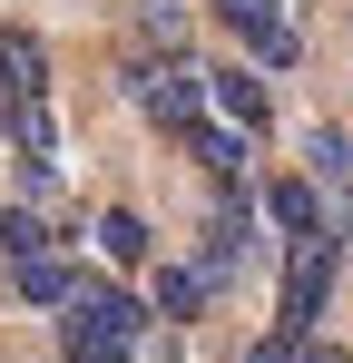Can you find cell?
Wrapping results in <instances>:
<instances>
[{
    "mask_svg": "<svg viewBox=\"0 0 353 363\" xmlns=\"http://www.w3.org/2000/svg\"><path fill=\"white\" fill-rule=\"evenodd\" d=\"M0 138L20 157V186L50 196L59 186V138H50V40L40 30H0Z\"/></svg>",
    "mask_w": 353,
    "mask_h": 363,
    "instance_id": "cell-1",
    "label": "cell"
},
{
    "mask_svg": "<svg viewBox=\"0 0 353 363\" xmlns=\"http://www.w3.org/2000/svg\"><path fill=\"white\" fill-rule=\"evenodd\" d=\"M138 334H147V304L118 295V285H79L59 304V354L69 363H138Z\"/></svg>",
    "mask_w": 353,
    "mask_h": 363,
    "instance_id": "cell-2",
    "label": "cell"
},
{
    "mask_svg": "<svg viewBox=\"0 0 353 363\" xmlns=\"http://www.w3.org/2000/svg\"><path fill=\"white\" fill-rule=\"evenodd\" d=\"M128 99L167 128V138H186V128L206 118V69H196V60H138V69H128Z\"/></svg>",
    "mask_w": 353,
    "mask_h": 363,
    "instance_id": "cell-3",
    "label": "cell"
},
{
    "mask_svg": "<svg viewBox=\"0 0 353 363\" xmlns=\"http://www.w3.org/2000/svg\"><path fill=\"white\" fill-rule=\"evenodd\" d=\"M334 265H344V245H334V236L285 245V285H275V324H285V334H314V314L334 304Z\"/></svg>",
    "mask_w": 353,
    "mask_h": 363,
    "instance_id": "cell-4",
    "label": "cell"
},
{
    "mask_svg": "<svg viewBox=\"0 0 353 363\" xmlns=\"http://www.w3.org/2000/svg\"><path fill=\"white\" fill-rule=\"evenodd\" d=\"M216 20H226L265 69H294V50H304V40H294V20L275 10V0H216Z\"/></svg>",
    "mask_w": 353,
    "mask_h": 363,
    "instance_id": "cell-5",
    "label": "cell"
},
{
    "mask_svg": "<svg viewBox=\"0 0 353 363\" xmlns=\"http://www.w3.org/2000/svg\"><path fill=\"white\" fill-rule=\"evenodd\" d=\"M245 245H255V206H245V186H226V196H216V216H206V255H196V265L226 285L235 265H245Z\"/></svg>",
    "mask_w": 353,
    "mask_h": 363,
    "instance_id": "cell-6",
    "label": "cell"
},
{
    "mask_svg": "<svg viewBox=\"0 0 353 363\" xmlns=\"http://www.w3.org/2000/svg\"><path fill=\"white\" fill-rule=\"evenodd\" d=\"M206 99H216V118L245 128V138H265V118H275V99H265L255 69H206Z\"/></svg>",
    "mask_w": 353,
    "mask_h": 363,
    "instance_id": "cell-7",
    "label": "cell"
},
{
    "mask_svg": "<svg viewBox=\"0 0 353 363\" xmlns=\"http://www.w3.org/2000/svg\"><path fill=\"white\" fill-rule=\"evenodd\" d=\"M176 147H186V157H196V167H206L216 186H245V128H226V118H196L186 138H176Z\"/></svg>",
    "mask_w": 353,
    "mask_h": 363,
    "instance_id": "cell-8",
    "label": "cell"
},
{
    "mask_svg": "<svg viewBox=\"0 0 353 363\" xmlns=\"http://www.w3.org/2000/svg\"><path fill=\"white\" fill-rule=\"evenodd\" d=\"M265 216L285 226V245H304V236H334V216L314 206V186H304V177H275V186H265ZM334 245H344V236H334Z\"/></svg>",
    "mask_w": 353,
    "mask_h": 363,
    "instance_id": "cell-9",
    "label": "cell"
},
{
    "mask_svg": "<svg viewBox=\"0 0 353 363\" xmlns=\"http://www.w3.org/2000/svg\"><path fill=\"white\" fill-rule=\"evenodd\" d=\"M206 295H216V275H206V265H157V314H167V324H196Z\"/></svg>",
    "mask_w": 353,
    "mask_h": 363,
    "instance_id": "cell-10",
    "label": "cell"
},
{
    "mask_svg": "<svg viewBox=\"0 0 353 363\" xmlns=\"http://www.w3.org/2000/svg\"><path fill=\"white\" fill-rule=\"evenodd\" d=\"M10 285H20L30 304H69V295H79V265L50 245V255H30V265H10Z\"/></svg>",
    "mask_w": 353,
    "mask_h": 363,
    "instance_id": "cell-11",
    "label": "cell"
},
{
    "mask_svg": "<svg viewBox=\"0 0 353 363\" xmlns=\"http://www.w3.org/2000/svg\"><path fill=\"white\" fill-rule=\"evenodd\" d=\"M147 216H138V206H108V216H99V255H108V265H147Z\"/></svg>",
    "mask_w": 353,
    "mask_h": 363,
    "instance_id": "cell-12",
    "label": "cell"
},
{
    "mask_svg": "<svg viewBox=\"0 0 353 363\" xmlns=\"http://www.w3.org/2000/svg\"><path fill=\"white\" fill-rule=\"evenodd\" d=\"M50 226H40V206H10V216H0V255H10V265H30V255H50Z\"/></svg>",
    "mask_w": 353,
    "mask_h": 363,
    "instance_id": "cell-13",
    "label": "cell"
},
{
    "mask_svg": "<svg viewBox=\"0 0 353 363\" xmlns=\"http://www.w3.org/2000/svg\"><path fill=\"white\" fill-rule=\"evenodd\" d=\"M245 363H304V334H285V324H275L265 344H245Z\"/></svg>",
    "mask_w": 353,
    "mask_h": 363,
    "instance_id": "cell-14",
    "label": "cell"
}]
</instances>
